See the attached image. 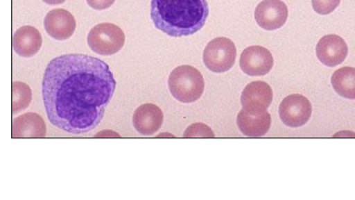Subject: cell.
Instances as JSON below:
<instances>
[{
    "mask_svg": "<svg viewBox=\"0 0 355 200\" xmlns=\"http://www.w3.org/2000/svg\"><path fill=\"white\" fill-rule=\"evenodd\" d=\"M116 81L105 62L83 54L52 60L42 92L48 118L71 134H86L101 124L116 90Z\"/></svg>",
    "mask_w": 355,
    "mask_h": 200,
    "instance_id": "obj_1",
    "label": "cell"
},
{
    "mask_svg": "<svg viewBox=\"0 0 355 200\" xmlns=\"http://www.w3.org/2000/svg\"><path fill=\"white\" fill-rule=\"evenodd\" d=\"M208 15L207 0H151L150 17L155 28L171 37L196 33Z\"/></svg>",
    "mask_w": 355,
    "mask_h": 200,
    "instance_id": "obj_2",
    "label": "cell"
},
{
    "mask_svg": "<svg viewBox=\"0 0 355 200\" xmlns=\"http://www.w3.org/2000/svg\"><path fill=\"white\" fill-rule=\"evenodd\" d=\"M168 88L175 99L182 103H191L202 96L205 82L201 72L196 67L182 65L171 72Z\"/></svg>",
    "mask_w": 355,
    "mask_h": 200,
    "instance_id": "obj_3",
    "label": "cell"
},
{
    "mask_svg": "<svg viewBox=\"0 0 355 200\" xmlns=\"http://www.w3.org/2000/svg\"><path fill=\"white\" fill-rule=\"evenodd\" d=\"M91 50L101 56L118 53L125 44V34L119 26L111 23L99 24L87 35Z\"/></svg>",
    "mask_w": 355,
    "mask_h": 200,
    "instance_id": "obj_4",
    "label": "cell"
},
{
    "mask_svg": "<svg viewBox=\"0 0 355 200\" xmlns=\"http://www.w3.org/2000/svg\"><path fill=\"white\" fill-rule=\"evenodd\" d=\"M236 47L225 37L214 39L203 51V62L209 70L223 73L231 70L236 62Z\"/></svg>",
    "mask_w": 355,
    "mask_h": 200,
    "instance_id": "obj_5",
    "label": "cell"
},
{
    "mask_svg": "<svg viewBox=\"0 0 355 200\" xmlns=\"http://www.w3.org/2000/svg\"><path fill=\"white\" fill-rule=\"evenodd\" d=\"M279 114L282 122L287 127L301 128L309 122L312 105L310 100L302 94H291L280 103Z\"/></svg>",
    "mask_w": 355,
    "mask_h": 200,
    "instance_id": "obj_6",
    "label": "cell"
},
{
    "mask_svg": "<svg viewBox=\"0 0 355 200\" xmlns=\"http://www.w3.org/2000/svg\"><path fill=\"white\" fill-rule=\"evenodd\" d=\"M272 100V89L268 83L263 81H255L248 84L241 96L243 109L253 115H259L268 112Z\"/></svg>",
    "mask_w": 355,
    "mask_h": 200,
    "instance_id": "obj_7",
    "label": "cell"
},
{
    "mask_svg": "<svg viewBox=\"0 0 355 200\" xmlns=\"http://www.w3.org/2000/svg\"><path fill=\"white\" fill-rule=\"evenodd\" d=\"M240 67L250 76H263L274 66V58L268 49L262 46H250L240 56Z\"/></svg>",
    "mask_w": 355,
    "mask_h": 200,
    "instance_id": "obj_8",
    "label": "cell"
},
{
    "mask_svg": "<svg viewBox=\"0 0 355 200\" xmlns=\"http://www.w3.org/2000/svg\"><path fill=\"white\" fill-rule=\"evenodd\" d=\"M254 18L266 31L279 29L288 19V8L282 0H263L255 9Z\"/></svg>",
    "mask_w": 355,
    "mask_h": 200,
    "instance_id": "obj_9",
    "label": "cell"
},
{
    "mask_svg": "<svg viewBox=\"0 0 355 200\" xmlns=\"http://www.w3.org/2000/svg\"><path fill=\"white\" fill-rule=\"evenodd\" d=\"M346 41L338 35L323 36L316 46V56L323 65L334 67L343 64L348 56Z\"/></svg>",
    "mask_w": 355,
    "mask_h": 200,
    "instance_id": "obj_10",
    "label": "cell"
},
{
    "mask_svg": "<svg viewBox=\"0 0 355 200\" xmlns=\"http://www.w3.org/2000/svg\"><path fill=\"white\" fill-rule=\"evenodd\" d=\"M44 28L51 38L66 40L75 33L76 21L73 15L65 9L51 10L44 19Z\"/></svg>",
    "mask_w": 355,
    "mask_h": 200,
    "instance_id": "obj_11",
    "label": "cell"
},
{
    "mask_svg": "<svg viewBox=\"0 0 355 200\" xmlns=\"http://www.w3.org/2000/svg\"><path fill=\"white\" fill-rule=\"evenodd\" d=\"M164 123V113L157 105L145 103L135 110L133 125L141 135L150 136L155 134Z\"/></svg>",
    "mask_w": 355,
    "mask_h": 200,
    "instance_id": "obj_12",
    "label": "cell"
},
{
    "mask_svg": "<svg viewBox=\"0 0 355 200\" xmlns=\"http://www.w3.org/2000/svg\"><path fill=\"white\" fill-rule=\"evenodd\" d=\"M43 39L38 29L33 26H23L15 31L12 38L13 49L17 55L30 58L38 53Z\"/></svg>",
    "mask_w": 355,
    "mask_h": 200,
    "instance_id": "obj_13",
    "label": "cell"
},
{
    "mask_svg": "<svg viewBox=\"0 0 355 200\" xmlns=\"http://www.w3.org/2000/svg\"><path fill=\"white\" fill-rule=\"evenodd\" d=\"M46 134L45 121L40 115L25 113L12 122V138H44Z\"/></svg>",
    "mask_w": 355,
    "mask_h": 200,
    "instance_id": "obj_14",
    "label": "cell"
},
{
    "mask_svg": "<svg viewBox=\"0 0 355 200\" xmlns=\"http://www.w3.org/2000/svg\"><path fill=\"white\" fill-rule=\"evenodd\" d=\"M271 123L272 120L268 112L259 115H253L243 109L240 110L237 117L239 131L250 138H259L265 135L268 133Z\"/></svg>",
    "mask_w": 355,
    "mask_h": 200,
    "instance_id": "obj_15",
    "label": "cell"
},
{
    "mask_svg": "<svg viewBox=\"0 0 355 200\" xmlns=\"http://www.w3.org/2000/svg\"><path fill=\"white\" fill-rule=\"evenodd\" d=\"M331 83L334 90L339 97L355 99V67L339 68L334 72Z\"/></svg>",
    "mask_w": 355,
    "mask_h": 200,
    "instance_id": "obj_16",
    "label": "cell"
},
{
    "mask_svg": "<svg viewBox=\"0 0 355 200\" xmlns=\"http://www.w3.org/2000/svg\"><path fill=\"white\" fill-rule=\"evenodd\" d=\"M33 100V92L28 84L23 82L12 83V114L27 109Z\"/></svg>",
    "mask_w": 355,
    "mask_h": 200,
    "instance_id": "obj_17",
    "label": "cell"
},
{
    "mask_svg": "<svg viewBox=\"0 0 355 200\" xmlns=\"http://www.w3.org/2000/svg\"><path fill=\"white\" fill-rule=\"evenodd\" d=\"M215 133L208 126L198 123L192 124L185 131V138H214Z\"/></svg>",
    "mask_w": 355,
    "mask_h": 200,
    "instance_id": "obj_18",
    "label": "cell"
},
{
    "mask_svg": "<svg viewBox=\"0 0 355 200\" xmlns=\"http://www.w3.org/2000/svg\"><path fill=\"white\" fill-rule=\"evenodd\" d=\"M341 0H312V7L315 12L322 15H330L336 10Z\"/></svg>",
    "mask_w": 355,
    "mask_h": 200,
    "instance_id": "obj_19",
    "label": "cell"
},
{
    "mask_svg": "<svg viewBox=\"0 0 355 200\" xmlns=\"http://www.w3.org/2000/svg\"><path fill=\"white\" fill-rule=\"evenodd\" d=\"M116 0H87V3L93 9L105 10L112 7Z\"/></svg>",
    "mask_w": 355,
    "mask_h": 200,
    "instance_id": "obj_20",
    "label": "cell"
},
{
    "mask_svg": "<svg viewBox=\"0 0 355 200\" xmlns=\"http://www.w3.org/2000/svg\"><path fill=\"white\" fill-rule=\"evenodd\" d=\"M43 1L49 5H60L66 2L67 0H43Z\"/></svg>",
    "mask_w": 355,
    "mask_h": 200,
    "instance_id": "obj_21",
    "label": "cell"
}]
</instances>
